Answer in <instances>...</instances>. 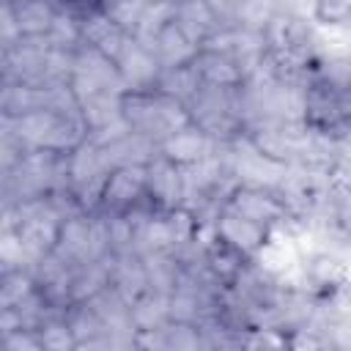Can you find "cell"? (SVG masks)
<instances>
[{
	"instance_id": "cell-1",
	"label": "cell",
	"mask_w": 351,
	"mask_h": 351,
	"mask_svg": "<svg viewBox=\"0 0 351 351\" xmlns=\"http://www.w3.org/2000/svg\"><path fill=\"white\" fill-rule=\"evenodd\" d=\"M145 178L148 162H129L115 165L107 170L99 192V211L96 214H137L154 211L145 200Z\"/></svg>"
},
{
	"instance_id": "cell-13",
	"label": "cell",
	"mask_w": 351,
	"mask_h": 351,
	"mask_svg": "<svg viewBox=\"0 0 351 351\" xmlns=\"http://www.w3.org/2000/svg\"><path fill=\"white\" fill-rule=\"evenodd\" d=\"M310 19L324 30H351V0H313Z\"/></svg>"
},
{
	"instance_id": "cell-7",
	"label": "cell",
	"mask_w": 351,
	"mask_h": 351,
	"mask_svg": "<svg viewBox=\"0 0 351 351\" xmlns=\"http://www.w3.org/2000/svg\"><path fill=\"white\" fill-rule=\"evenodd\" d=\"M176 22L197 47H203L228 27L211 0H176Z\"/></svg>"
},
{
	"instance_id": "cell-8",
	"label": "cell",
	"mask_w": 351,
	"mask_h": 351,
	"mask_svg": "<svg viewBox=\"0 0 351 351\" xmlns=\"http://www.w3.org/2000/svg\"><path fill=\"white\" fill-rule=\"evenodd\" d=\"M118 69H121V77H123L126 88L145 90V88H154L156 85L159 71H162V63L156 60V55L143 41H137L132 36L129 44L123 47L121 58H118Z\"/></svg>"
},
{
	"instance_id": "cell-9",
	"label": "cell",
	"mask_w": 351,
	"mask_h": 351,
	"mask_svg": "<svg viewBox=\"0 0 351 351\" xmlns=\"http://www.w3.org/2000/svg\"><path fill=\"white\" fill-rule=\"evenodd\" d=\"M140 41V38H137ZM145 44V41H143ZM154 55H156V60L162 63V69H176V66H186V63H192L195 60V55H197V44L178 27V22L173 19V22H167L148 44H145Z\"/></svg>"
},
{
	"instance_id": "cell-3",
	"label": "cell",
	"mask_w": 351,
	"mask_h": 351,
	"mask_svg": "<svg viewBox=\"0 0 351 351\" xmlns=\"http://www.w3.org/2000/svg\"><path fill=\"white\" fill-rule=\"evenodd\" d=\"M145 200L156 214H167L173 208H181L186 203V170L156 154L148 162Z\"/></svg>"
},
{
	"instance_id": "cell-14",
	"label": "cell",
	"mask_w": 351,
	"mask_h": 351,
	"mask_svg": "<svg viewBox=\"0 0 351 351\" xmlns=\"http://www.w3.org/2000/svg\"><path fill=\"white\" fill-rule=\"evenodd\" d=\"M101 5H104V11L110 14V19L121 30L134 33L137 25H140V19H143V14H145L148 0H104Z\"/></svg>"
},
{
	"instance_id": "cell-11",
	"label": "cell",
	"mask_w": 351,
	"mask_h": 351,
	"mask_svg": "<svg viewBox=\"0 0 351 351\" xmlns=\"http://www.w3.org/2000/svg\"><path fill=\"white\" fill-rule=\"evenodd\" d=\"M33 266H0V307H16L36 291Z\"/></svg>"
},
{
	"instance_id": "cell-15",
	"label": "cell",
	"mask_w": 351,
	"mask_h": 351,
	"mask_svg": "<svg viewBox=\"0 0 351 351\" xmlns=\"http://www.w3.org/2000/svg\"><path fill=\"white\" fill-rule=\"evenodd\" d=\"M0 348L3 351H44L38 329H27V326H19L14 332L0 335Z\"/></svg>"
},
{
	"instance_id": "cell-5",
	"label": "cell",
	"mask_w": 351,
	"mask_h": 351,
	"mask_svg": "<svg viewBox=\"0 0 351 351\" xmlns=\"http://www.w3.org/2000/svg\"><path fill=\"white\" fill-rule=\"evenodd\" d=\"M200 85H211V88H241L247 82V69L239 63V58L225 49V47H214L206 44L197 49L195 60H192Z\"/></svg>"
},
{
	"instance_id": "cell-6",
	"label": "cell",
	"mask_w": 351,
	"mask_h": 351,
	"mask_svg": "<svg viewBox=\"0 0 351 351\" xmlns=\"http://www.w3.org/2000/svg\"><path fill=\"white\" fill-rule=\"evenodd\" d=\"M217 148V143L203 132L197 129L195 123L184 126V129H176L170 132L159 145H156V154L165 156L167 162L178 165V167H195L197 162H203L206 156H211Z\"/></svg>"
},
{
	"instance_id": "cell-10",
	"label": "cell",
	"mask_w": 351,
	"mask_h": 351,
	"mask_svg": "<svg viewBox=\"0 0 351 351\" xmlns=\"http://www.w3.org/2000/svg\"><path fill=\"white\" fill-rule=\"evenodd\" d=\"M3 8L11 14L22 38H47L58 8L47 0H3Z\"/></svg>"
},
{
	"instance_id": "cell-2",
	"label": "cell",
	"mask_w": 351,
	"mask_h": 351,
	"mask_svg": "<svg viewBox=\"0 0 351 351\" xmlns=\"http://www.w3.org/2000/svg\"><path fill=\"white\" fill-rule=\"evenodd\" d=\"M222 208H230L258 225H266V228H288V211H285V203L280 197V192L274 186H266V184H247V181H239Z\"/></svg>"
},
{
	"instance_id": "cell-4",
	"label": "cell",
	"mask_w": 351,
	"mask_h": 351,
	"mask_svg": "<svg viewBox=\"0 0 351 351\" xmlns=\"http://www.w3.org/2000/svg\"><path fill=\"white\" fill-rule=\"evenodd\" d=\"M211 233L219 236L225 244H230L233 250H239L244 258L252 261L261 252V247L269 241L271 228L258 225V222H252V219H247V217H241L230 208H219L214 222H211Z\"/></svg>"
},
{
	"instance_id": "cell-12",
	"label": "cell",
	"mask_w": 351,
	"mask_h": 351,
	"mask_svg": "<svg viewBox=\"0 0 351 351\" xmlns=\"http://www.w3.org/2000/svg\"><path fill=\"white\" fill-rule=\"evenodd\" d=\"M38 337L44 351H77V337L66 321V313H52L49 318L41 321Z\"/></svg>"
}]
</instances>
